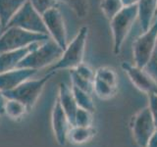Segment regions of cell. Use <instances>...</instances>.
I'll return each instance as SVG.
<instances>
[{
    "instance_id": "6da1fadb",
    "label": "cell",
    "mask_w": 157,
    "mask_h": 147,
    "mask_svg": "<svg viewBox=\"0 0 157 147\" xmlns=\"http://www.w3.org/2000/svg\"><path fill=\"white\" fill-rule=\"evenodd\" d=\"M88 27H82L77 36L64 49L62 56L59 58V60L49 67L47 73L55 74L60 70H73L82 64L83 62Z\"/></svg>"
},
{
    "instance_id": "7a4b0ae2",
    "label": "cell",
    "mask_w": 157,
    "mask_h": 147,
    "mask_svg": "<svg viewBox=\"0 0 157 147\" xmlns=\"http://www.w3.org/2000/svg\"><path fill=\"white\" fill-rule=\"evenodd\" d=\"M63 49L51 38L39 43V45L29 53L20 63L18 68H28L33 70L50 67L62 56Z\"/></svg>"
},
{
    "instance_id": "3957f363",
    "label": "cell",
    "mask_w": 157,
    "mask_h": 147,
    "mask_svg": "<svg viewBox=\"0 0 157 147\" xmlns=\"http://www.w3.org/2000/svg\"><path fill=\"white\" fill-rule=\"evenodd\" d=\"M137 5L125 6L110 20V28L113 37V52L119 54L134 23L137 19Z\"/></svg>"
},
{
    "instance_id": "277c9868",
    "label": "cell",
    "mask_w": 157,
    "mask_h": 147,
    "mask_svg": "<svg viewBox=\"0 0 157 147\" xmlns=\"http://www.w3.org/2000/svg\"><path fill=\"white\" fill-rule=\"evenodd\" d=\"M49 36L25 31L17 27H7L0 36V53L25 48L33 43L47 40Z\"/></svg>"
},
{
    "instance_id": "5b68a950",
    "label": "cell",
    "mask_w": 157,
    "mask_h": 147,
    "mask_svg": "<svg viewBox=\"0 0 157 147\" xmlns=\"http://www.w3.org/2000/svg\"><path fill=\"white\" fill-rule=\"evenodd\" d=\"M54 74L47 73L40 78H29L12 90L5 91L4 94L7 99H16L24 103L29 111L36 105L39 95L41 94L44 85Z\"/></svg>"
},
{
    "instance_id": "8992f818",
    "label": "cell",
    "mask_w": 157,
    "mask_h": 147,
    "mask_svg": "<svg viewBox=\"0 0 157 147\" xmlns=\"http://www.w3.org/2000/svg\"><path fill=\"white\" fill-rule=\"evenodd\" d=\"M157 42V18L147 31L137 37L132 44V55L135 65L144 69L148 64Z\"/></svg>"
},
{
    "instance_id": "52a82bcc",
    "label": "cell",
    "mask_w": 157,
    "mask_h": 147,
    "mask_svg": "<svg viewBox=\"0 0 157 147\" xmlns=\"http://www.w3.org/2000/svg\"><path fill=\"white\" fill-rule=\"evenodd\" d=\"M7 27H17L31 32L42 33L48 36L42 19V15L39 14L33 7V5L29 3V0L11 19Z\"/></svg>"
},
{
    "instance_id": "ba28073f",
    "label": "cell",
    "mask_w": 157,
    "mask_h": 147,
    "mask_svg": "<svg viewBox=\"0 0 157 147\" xmlns=\"http://www.w3.org/2000/svg\"><path fill=\"white\" fill-rule=\"evenodd\" d=\"M131 127L136 144L140 147H146L150 136L157 130L148 107L144 108L132 117Z\"/></svg>"
},
{
    "instance_id": "9c48e42d",
    "label": "cell",
    "mask_w": 157,
    "mask_h": 147,
    "mask_svg": "<svg viewBox=\"0 0 157 147\" xmlns=\"http://www.w3.org/2000/svg\"><path fill=\"white\" fill-rule=\"evenodd\" d=\"M42 19L49 37L64 50L68 45V40L66 26L61 11L57 6L51 8L42 14Z\"/></svg>"
},
{
    "instance_id": "30bf717a",
    "label": "cell",
    "mask_w": 157,
    "mask_h": 147,
    "mask_svg": "<svg viewBox=\"0 0 157 147\" xmlns=\"http://www.w3.org/2000/svg\"><path fill=\"white\" fill-rule=\"evenodd\" d=\"M121 67L137 89L148 95L157 93L156 81L144 69L139 68L136 65L132 66L126 62H123Z\"/></svg>"
},
{
    "instance_id": "8fae6325",
    "label": "cell",
    "mask_w": 157,
    "mask_h": 147,
    "mask_svg": "<svg viewBox=\"0 0 157 147\" xmlns=\"http://www.w3.org/2000/svg\"><path fill=\"white\" fill-rule=\"evenodd\" d=\"M51 124H52V130L54 132V135H55L57 142L62 146L65 145L67 142L68 132L70 130L72 125L69 122L66 113L64 112L58 99H56L55 104H54V107L52 109Z\"/></svg>"
},
{
    "instance_id": "7c38bea8",
    "label": "cell",
    "mask_w": 157,
    "mask_h": 147,
    "mask_svg": "<svg viewBox=\"0 0 157 147\" xmlns=\"http://www.w3.org/2000/svg\"><path fill=\"white\" fill-rule=\"evenodd\" d=\"M37 70L28 68H16L14 70L0 74V90L3 92L12 90L26 81L33 78Z\"/></svg>"
},
{
    "instance_id": "4fadbf2b",
    "label": "cell",
    "mask_w": 157,
    "mask_h": 147,
    "mask_svg": "<svg viewBox=\"0 0 157 147\" xmlns=\"http://www.w3.org/2000/svg\"><path fill=\"white\" fill-rule=\"evenodd\" d=\"M39 43L40 42H36L25 48L0 53V74L18 68L20 63L24 60V58L29 53H31L33 49H36L39 45Z\"/></svg>"
},
{
    "instance_id": "5bb4252c",
    "label": "cell",
    "mask_w": 157,
    "mask_h": 147,
    "mask_svg": "<svg viewBox=\"0 0 157 147\" xmlns=\"http://www.w3.org/2000/svg\"><path fill=\"white\" fill-rule=\"evenodd\" d=\"M57 99L60 102L64 112L69 119V122L72 126L75 123V115L78 110V104L74 97L72 88L69 87L65 82H61L59 85V96Z\"/></svg>"
},
{
    "instance_id": "9a60e30c",
    "label": "cell",
    "mask_w": 157,
    "mask_h": 147,
    "mask_svg": "<svg viewBox=\"0 0 157 147\" xmlns=\"http://www.w3.org/2000/svg\"><path fill=\"white\" fill-rule=\"evenodd\" d=\"M137 18L142 32L149 28L155 14L157 12V0H140L137 3Z\"/></svg>"
},
{
    "instance_id": "2e32d148",
    "label": "cell",
    "mask_w": 157,
    "mask_h": 147,
    "mask_svg": "<svg viewBox=\"0 0 157 147\" xmlns=\"http://www.w3.org/2000/svg\"><path fill=\"white\" fill-rule=\"evenodd\" d=\"M28 0H0V26L7 27L11 19Z\"/></svg>"
},
{
    "instance_id": "e0dca14e",
    "label": "cell",
    "mask_w": 157,
    "mask_h": 147,
    "mask_svg": "<svg viewBox=\"0 0 157 147\" xmlns=\"http://www.w3.org/2000/svg\"><path fill=\"white\" fill-rule=\"evenodd\" d=\"M95 134V130L91 126H72L68 132L67 140L73 144H83L90 141Z\"/></svg>"
},
{
    "instance_id": "ac0fdd59",
    "label": "cell",
    "mask_w": 157,
    "mask_h": 147,
    "mask_svg": "<svg viewBox=\"0 0 157 147\" xmlns=\"http://www.w3.org/2000/svg\"><path fill=\"white\" fill-rule=\"evenodd\" d=\"M117 88L118 87L108 85L107 82L97 77H94L92 81V92H94L95 95L102 100H107L112 98L116 94Z\"/></svg>"
},
{
    "instance_id": "d6986e66",
    "label": "cell",
    "mask_w": 157,
    "mask_h": 147,
    "mask_svg": "<svg viewBox=\"0 0 157 147\" xmlns=\"http://www.w3.org/2000/svg\"><path fill=\"white\" fill-rule=\"evenodd\" d=\"M28 107L21 101L16 99H7L4 114L12 120H19L27 114Z\"/></svg>"
},
{
    "instance_id": "ffe728a7",
    "label": "cell",
    "mask_w": 157,
    "mask_h": 147,
    "mask_svg": "<svg viewBox=\"0 0 157 147\" xmlns=\"http://www.w3.org/2000/svg\"><path fill=\"white\" fill-rule=\"evenodd\" d=\"M72 91L74 97H75L76 102L78 104V107L82 108V109L88 110L90 112H93L95 110L94 102L92 100V97L90 92H86L85 90L78 89V88L72 85Z\"/></svg>"
},
{
    "instance_id": "44dd1931",
    "label": "cell",
    "mask_w": 157,
    "mask_h": 147,
    "mask_svg": "<svg viewBox=\"0 0 157 147\" xmlns=\"http://www.w3.org/2000/svg\"><path fill=\"white\" fill-rule=\"evenodd\" d=\"M124 7L122 0H101L100 2V9L103 15L110 20L119 13Z\"/></svg>"
},
{
    "instance_id": "7402d4cb",
    "label": "cell",
    "mask_w": 157,
    "mask_h": 147,
    "mask_svg": "<svg viewBox=\"0 0 157 147\" xmlns=\"http://www.w3.org/2000/svg\"><path fill=\"white\" fill-rule=\"evenodd\" d=\"M70 7L76 16L80 19H83L88 14V1L87 0H58Z\"/></svg>"
},
{
    "instance_id": "603a6c76",
    "label": "cell",
    "mask_w": 157,
    "mask_h": 147,
    "mask_svg": "<svg viewBox=\"0 0 157 147\" xmlns=\"http://www.w3.org/2000/svg\"><path fill=\"white\" fill-rule=\"evenodd\" d=\"M94 77L107 82L112 86L118 87V76L115 70L111 67H100L95 71Z\"/></svg>"
},
{
    "instance_id": "cb8c5ba5",
    "label": "cell",
    "mask_w": 157,
    "mask_h": 147,
    "mask_svg": "<svg viewBox=\"0 0 157 147\" xmlns=\"http://www.w3.org/2000/svg\"><path fill=\"white\" fill-rule=\"evenodd\" d=\"M92 112L82 109V108H78L75 115V123L74 126H92Z\"/></svg>"
},
{
    "instance_id": "d4e9b609",
    "label": "cell",
    "mask_w": 157,
    "mask_h": 147,
    "mask_svg": "<svg viewBox=\"0 0 157 147\" xmlns=\"http://www.w3.org/2000/svg\"><path fill=\"white\" fill-rule=\"evenodd\" d=\"M70 72V77H71V81H72V85L75 86L78 89L85 90L86 92H92V81H86L85 78H82V77H80L76 73V71L74 70H69Z\"/></svg>"
},
{
    "instance_id": "484cf974",
    "label": "cell",
    "mask_w": 157,
    "mask_h": 147,
    "mask_svg": "<svg viewBox=\"0 0 157 147\" xmlns=\"http://www.w3.org/2000/svg\"><path fill=\"white\" fill-rule=\"evenodd\" d=\"M29 1L40 15L44 14L49 9L56 7L58 4V0H29Z\"/></svg>"
},
{
    "instance_id": "4316f807",
    "label": "cell",
    "mask_w": 157,
    "mask_h": 147,
    "mask_svg": "<svg viewBox=\"0 0 157 147\" xmlns=\"http://www.w3.org/2000/svg\"><path fill=\"white\" fill-rule=\"evenodd\" d=\"M74 70L76 71V73L78 76L82 77V78H85L86 81H93V80H94L95 71H93L90 66H87L86 64H85L83 62L80 64L76 69H74Z\"/></svg>"
},
{
    "instance_id": "83f0119b",
    "label": "cell",
    "mask_w": 157,
    "mask_h": 147,
    "mask_svg": "<svg viewBox=\"0 0 157 147\" xmlns=\"http://www.w3.org/2000/svg\"><path fill=\"white\" fill-rule=\"evenodd\" d=\"M144 70L153 77V80L157 83V42H156L154 52L152 54L148 64H147L146 67L144 68Z\"/></svg>"
},
{
    "instance_id": "f1b7e54d",
    "label": "cell",
    "mask_w": 157,
    "mask_h": 147,
    "mask_svg": "<svg viewBox=\"0 0 157 147\" xmlns=\"http://www.w3.org/2000/svg\"><path fill=\"white\" fill-rule=\"evenodd\" d=\"M148 99H149L148 108L152 114V117H153V119H154L155 125L157 126V93L148 95Z\"/></svg>"
},
{
    "instance_id": "f546056e",
    "label": "cell",
    "mask_w": 157,
    "mask_h": 147,
    "mask_svg": "<svg viewBox=\"0 0 157 147\" xmlns=\"http://www.w3.org/2000/svg\"><path fill=\"white\" fill-rule=\"evenodd\" d=\"M6 102H7V97L5 96L4 92L2 90H0V115L4 114Z\"/></svg>"
},
{
    "instance_id": "4dcf8cb0",
    "label": "cell",
    "mask_w": 157,
    "mask_h": 147,
    "mask_svg": "<svg viewBox=\"0 0 157 147\" xmlns=\"http://www.w3.org/2000/svg\"><path fill=\"white\" fill-rule=\"evenodd\" d=\"M146 147H157V130L150 136L148 142H147Z\"/></svg>"
},
{
    "instance_id": "1f68e13d",
    "label": "cell",
    "mask_w": 157,
    "mask_h": 147,
    "mask_svg": "<svg viewBox=\"0 0 157 147\" xmlns=\"http://www.w3.org/2000/svg\"><path fill=\"white\" fill-rule=\"evenodd\" d=\"M123 5L125 6H132V5H137L140 0H122Z\"/></svg>"
},
{
    "instance_id": "d6a6232c",
    "label": "cell",
    "mask_w": 157,
    "mask_h": 147,
    "mask_svg": "<svg viewBox=\"0 0 157 147\" xmlns=\"http://www.w3.org/2000/svg\"><path fill=\"white\" fill-rule=\"evenodd\" d=\"M0 28H1V26H0Z\"/></svg>"
},
{
    "instance_id": "836d02e7",
    "label": "cell",
    "mask_w": 157,
    "mask_h": 147,
    "mask_svg": "<svg viewBox=\"0 0 157 147\" xmlns=\"http://www.w3.org/2000/svg\"><path fill=\"white\" fill-rule=\"evenodd\" d=\"M0 116H1V115H0Z\"/></svg>"
}]
</instances>
